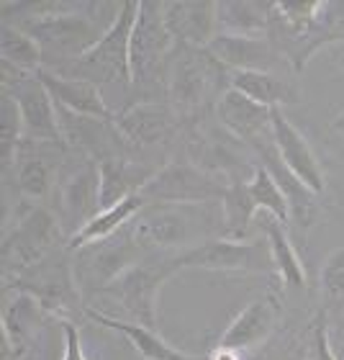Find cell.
<instances>
[{"instance_id": "6da1fadb", "label": "cell", "mask_w": 344, "mask_h": 360, "mask_svg": "<svg viewBox=\"0 0 344 360\" xmlns=\"http://www.w3.org/2000/svg\"><path fill=\"white\" fill-rule=\"evenodd\" d=\"M108 6L111 3H62V8L54 13L21 18L11 26L37 39L44 54V70H60L90 52L116 23L124 3H119V8L111 13H100Z\"/></svg>"}, {"instance_id": "7a4b0ae2", "label": "cell", "mask_w": 344, "mask_h": 360, "mask_svg": "<svg viewBox=\"0 0 344 360\" xmlns=\"http://www.w3.org/2000/svg\"><path fill=\"white\" fill-rule=\"evenodd\" d=\"M134 237L150 250H193L203 242L226 237L224 206L211 203H152L131 221ZM175 252V255H178Z\"/></svg>"}, {"instance_id": "3957f363", "label": "cell", "mask_w": 344, "mask_h": 360, "mask_svg": "<svg viewBox=\"0 0 344 360\" xmlns=\"http://www.w3.org/2000/svg\"><path fill=\"white\" fill-rule=\"evenodd\" d=\"M139 15V0H124L121 13L111 29L105 31L90 52H85L80 60L70 62L65 68L52 70L62 77L72 80H88V83L105 88V85H134L131 75V34Z\"/></svg>"}, {"instance_id": "277c9868", "label": "cell", "mask_w": 344, "mask_h": 360, "mask_svg": "<svg viewBox=\"0 0 344 360\" xmlns=\"http://www.w3.org/2000/svg\"><path fill=\"white\" fill-rule=\"evenodd\" d=\"M170 103L175 111H201L213 103L226 90H232V75L229 68L201 46L178 44L170 62Z\"/></svg>"}, {"instance_id": "5b68a950", "label": "cell", "mask_w": 344, "mask_h": 360, "mask_svg": "<svg viewBox=\"0 0 344 360\" xmlns=\"http://www.w3.org/2000/svg\"><path fill=\"white\" fill-rule=\"evenodd\" d=\"M175 39L165 23V11L159 0H139V15L131 34V75L134 85L152 88L167 83L170 62L175 54Z\"/></svg>"}, {"instance_id": "8992f818", "label": "cell", "mask_w": 344, "mask_h": 360, "mask_svg": "<svg viewBox=\"0 0 344 360\" xmlns=\"http://www.w3.org/2000/svg\"><path fill=\"white\" fill-rule=\"evenodd\" d=\"M270 41L285 60H291L293 70L300 72L308 60L329 41L344 39V3H322L319 13L303 23H288L275 13L270 18Z\"/></svg>"}, {"instance_id": "52a82bcc", "label": "cell", "mask_w": 344, "mask_h": 360, "mask_svg": "<svg viewBox=\"0 0 344 360\" xmlns=\"http://www.w3.org/2000/svg\"><path fill=\"white\" fill-rule=\"evenodd\" d=\"M77 260H72L75 281L83 293H100L108 285L126 273L131 265L142 263L144 257H150V250L134 237L131 224L124 226L119 234H113L108 240L88 245V248L75 250Z\"/></svg>"}, {"instance_id": "ba28073f", "label": "cell", "mask_w": 344, "mask_h": 360, "mask_svg": "<svg viewBox=\"0 0 344 360\" xmlns=\"http://www.w3.org/2000/svg\"><path fill=\"white\" fill-rule=\"evenodd\" d=\"M178 273L175 255L170 257H144L142 263L131 265L126 273H121L105 291L113 301L126 311L136 324L157 330V299L167 278Z\"/></svg>"}, {"instance_id": "9c48e42d", "label": "cell", "mask_w": 344, "mask_h": 360, "mask_svg": "<svg viewBox=\"0 0 344 360\" xmlns=\"http://www.w3.org/2000/svg\"><path fill=\"white\" fill-rule=\"evenodd\" d=\"M229 191V180L206 167L175 160L159 167L150 183L139 191L147 206L152 203H211L224 201Z\"/></svg>"}, {"instance_id": "30bf717a", "label": "cell", "mask_w": 344, "mask_h": 360, "mask_svg": "<svg viewBox=\"0 0 344 360\" xmlns=\"http://www.w3.org/2000/svg\"><path fill=\"white\" fill-rule=\"evenodd\" d=\"M3 90L11 93L21 108L23 139L37 144H65L57 119V103L37 75L18 72L3 62Z\"/></svg>"}, {"instance_id": "8fae6325", "label": "cell", "mask_w": 344, "mask_h": 360, "mask_svg": "<svg viewBox=\"0 0 344 360\" xmlns=\"http://www.w3.org/2000/svg\"><path fill=\"white\" fill-rule=\"evenodd\" d=\"M178 270L203 268V270H226V273H275V263L270 255L267 240L244 242V240H218L203 242L198 248L185 250L175 255Z\"/></svg>"}, {"instance_id": "7c38bea8", "label": "cell", "mask_w": 344, "mask_h": 360, "mask_svg": "<svg viewBox=\"0 0 344 360\" xmlns=\"http://www.w3.org/2000/svg\"><path fill=\"white\" fill-rule=\"evenodd\" d=\"M54 203H57L54 217L60 221L62 232L72 240L100 211V175H98L95 160L83 158L77 165L62 173Z\"/></svg>"}, {"instance_id": "4fadbf2b", "label": "cell", "mask_w": 344, "mask_h": 360, "mask_svg": "<svg viewBox=\"0 0 344 360\" xmlns=\"http://www.w3.org/2000/svg\"><path fill=\"white\" fill-rule=\"evenodd\" d=\"M62 234V226L54 214L46 209H34L15 221L11 234L3 240V270L11 276H21L23 270L44 260L54 250V242Z\"/></svg>"}, {"instance_id": "5bb4252c", "label": "cell", "mask_w": 344, "mask_h": 360, "mask_svg": "<svg viewBox=\"0 0 344 360\" xmlns=\"http://www.w3.org/2000/svg\"><path fill=\"white\" fill-rule=\"evenodd\" d=\"M13 281L15 288L34 296L49 311H72L75 314L80 307V293L83 291L75 281L72 260H65L57 252H49L44 260H39L37 265L23 270Z\"/></svg>"}, {"instance_id": "9a60e30c", "label": "cell", "mask_w": 344, "mask_h": 360, "mask_svg": "<svg viewBox=\"0 0 344 360\" xmlns=\"http://www.w3.org/2000/svg\"><path fill=\"white\" fill-rule=\"evenodd\" d=\"M252 147L257 152L260 165L267 170L270 178L275 180V186L280 188V193L285 195L288 209H291V221H296L300 226V232H306L308 226L314 224L316 214H319L316 193L283 162V158H280V152L275 147V139H272V131L265 134L262 139H257V142H252Z\"/></svg>"}, {"instance_id": "2e32d148", "label": "cell", "mask_w": 344, "mask_h": 360, "mask_svg": "<svg viewBox=\"0 0 344 360\" xmlns=\"http://www.w3.org/2000/svg\"><path fill=\"white\" fill-rule=\"evenodd\" d=\"M272 139H275V147L285 165L291 167L316 195L324 193L326 178H324L322 162L316 158V152L311 150L308 139L300 134V129L283 113V108H272Z\"/></svg>"}, {"instance_id": "e0dca14e", "label": "cell", "mask_w": 344, "mask_h": 360, "mask_svg": "<svg viewBox=\"0 0 344 360\" xmlns=\"http://www.w3.org/2000/svg\"><path fill=\"white\" fill-rule=\"evenodd\" d=\"M162 11L175 44L206 49L218 37V3L213 0H175L162 3Z\"/></svg>"}, {"instance_id": "ac0fdd59", "label": "cell", "mask_w": 344, "mask_h": 360, "mask_svg": "<svg viewBox=\"0 0 344 360\" xmlns=\"http://www.w3.org/2000/svg\"><path fill=\"white\" fill-rule=\"evenodd\" d=\"M116 127L128 147H152L165 142L178 127V111L167 103L142 101L116 113Z\"/></svg>"}, {"instance_id": "d6986e66", "label": "cell", "mask_w": 344, "mask_h": 360, "mask_svg": "<svg viewBox=\"0 0 344 360\" xmlns=\"http://www.w3.org/2000/svg\"><path fill=\"white\" fill-rule=\"evenodd\" d=\"M277 316H280V309H277L275 299L270 293L257 296L234 316L232 324L226 327L221 340H218V347H232L239 353H249L252 347L262 345L272 335Z\"/></svg>"}, {"instance_id": "ffe728a7", "label": "cell", "mask_w": 344, "mask_h": 360, "mask_svg": "<svg viewBox=\"0 0 344 360\" xmlns=\"http://www.w3.org/2000/svg\"><path fill=\"white\" fill-rule=\"evenodd\" d=\"M216 116L221 121V127L229 134L239 136L242 142H257L265 134L272 131V108L257 103L252 98H247L239 90H226L224 96L218 98L216 103Z\"/></svg>"}, {"instance_id": "44dd1931", "label": "cell", "mask_w": 344, "mask_h": 360, "mask_svg": "<svg viewBox=\"0 0 344 360\" xmlns=\"http://www.w3.org/2000/svg\"><path fill=\"white\" fill-rule=\"evenodd\" d=\"M37 77L49 90L54 103L60 108H67L80 116H93V119H108L116 121V113L108 108L100 88L88 80H72V77H62L52 70H39Z\"/></svg>"}, {"instance_id": "7402d4cb", "label": "cell", "mask_w": 344, "mask_h": 360, "mask_svg": "<svg viewBox=\"0 0 344 360\" xmlns=\"http://www.w3.org/2000/svg\"><path fill=\"white\" fill-rule=\"evenodd\" d=\"M206 49L232 72L239 70L270 72L277 54L270 37H229V34H218Z\"/></svg>"}, {"instance_id": "603a6c76", "label": "cell", "mask_w": 344, "mask_h": 360, "mask_svg": "<svg viewBox=\"0 0 344 360\" xmlns=\"http://www.w3.org/2000/svg\"><path fill=\"white\" fill-rule=\"evenodd\" d=\"M157 173L154 167L139 165L128 158H113L98 162V175H100V211L111 209L116 203L126 201L128 195H136L152 175Z\"/></svg>"}, {"instance_id": "cb8c5ba5", "label": "cell", "mask_w": 344, "mask_h": 360, "mask_svg": "<svg viewBox=\"0 0 344 360\" xmlns=\"http://www.w3.org/2000/svg\"><path fill=\"white\" fill-rule=\"evenodd\" d=\"M88 319H93L100 327H108V330L119 332L134 345V350H139L144 360H209V355H187L178 347H172L157 330L152 327H144V324L136 322H121V319H113V316L98 311V309H88L85 311Z\"/></svg>"}, {"instance_id": "d4e9b609", "label": "cell", "mask_w": 344, "mask_h": 360, "mask_svg": "<svg viewBox=\"0 0 344 360\" xmlns=\"http://www.w3.org/2000/svg\"><path fill=\"white\" fill-rule=\"evenodd\" d=\"M255 226L265 234V240L270 245V255L275 263V276H280L288 288H306V270L300 263L298 252L293 248L291 237L285 232V224L277 217L260 211L255 217Z\"/></svg>"}, {"instance_id": "484cf974", "label": "cell", "mask_w": 344, "mask_h": 360, "mask_svg": "<svg viewBox=\"0 0 344 360\" xmlns=\"http://www.w3.org/2000/svg\"><path fill=\"white\" fill-rule=\"evenodd\" d=\"M275 3L270 0H218V34L265 37Z\"/></svg>"}, {"instance_id": "4316f807", "label": "cell", "mask_w": 344, "mask_h": 360, "mask_svg": "<svg viewBox=\"0 0 344 360\" xmlns=\"http://www.w3.org/2000/svg\"><path fill=\"white\" fill-rule=\"evenodd\" d=\"M144 206H147V201L136 193V195H128L126 201L111 206V209L98 211L95 217L90 219L88 224L67 242V248L75 252V250H80V248H88V245H95V242H103V240H108V237H113V234H119L124 226H128L139 214H142Z\"/></svg>"}, {"instance_id": "83f0119b", "label": "cell", "mask_w": 344, "mask_h": 360, "mask_svg": "<svg viewBox=\"0 0 344 360\" xmlns=\"http://www.w3.org/2000/svg\"><path fill=\"white\" fill-rule=\"evenodd\" d=\"M232 88L244 93L257 103L267 105V108H283V105H293L300 101L298 90L293 88L288 80L272 75V72H262V70L232 72Z\"/></svg>"}, {"instance_id": "f1b7e54d", "label": "cell", "mask_w": 344, "mask_h": 360, "mask_svg": "<svg viewBox=\"0 0 344 360\" xmlns=\"http://www.w3.org/2000/svg\"><path fill=\"white\" fill-rule=\"evenodd\" d=\"M0 54L6 65L26 75H37L39 70H44V54L37 39H31L26 31L15 29L11 23H3L0 29Z\"/></svg>"}, {"instance_id": "f546056e", "label": "cell", "mask_w": 344, "mask_h": 360, "mask_svg": "<svg viewBox=\"0 0 344 360\" xmlns=\"http://www.w3.org/2000/svg\"><path fill=\"white\" fill-rule=\"evenodd\" d=\"M15 188L29 201H44L54 188L52 165L39 155H29V158L18 155L15 158Z\"/></svg>"}, {"instance_id": "4dcf8cb0", "label": "cell", "mask_w": 344, "mask_h": 360, "mask_svg": "<svg viewBox=\"0 0 344 360\" xmlns=\"http://www.w3.org/2000/svg\"><path fill=\"white\" fill-rule=\"evenodd\" d=\"M23 142V119L21 108L13 101L11 93L3 90L0 96V155H3V175L15 167V155Z\"/></svg>"}, {"instance_id": "1f68e13d", "label": "cell", "mask_w": 344, "mask_h": 360, "mask_svg": "<svg viewBox=\"0 0 344 360\" xmlns=\"http://www.w3.org/2000/svg\"><path fill=\"white\" fill-rule=\"evenodd\" d=\"M249 195L255 201L257 211H267L272 217H277L283 224H291V209H288V201L285 195L280 193V188L275 186V180L270 178V173L262 165L255 167V173L249 175L247 180Z\"/></svg>"}, {"instance_id": "d6a6232c", "label": "cell", "mask_w": 344, "mask_h": 360, "mask_svg": "<svg viewBox=\"0 0 344 360\" xmlns=\"http://www.w3.org/2000/svg\"><path fill=\"white\" fill-rule=\"evenodd\" d=\"M319 285L326 307L342 309L344 307V248L331 250L319 273Z\"/></svg>"}, {"instance_id": "836d02e7", "label": "cell", "mask_w": 344, "mask_h": 360, "mask_svg": "<svg viewBox=\"0 0 344 360\" xmlns=\"http://www.w3.org/2000/svg\"><path fill=\"white\" fill-rule=\"evenodd\" d=\"M308 360H339L337 353L331 350L329 342V324H326V311L314 319L311 338H308Z\"/></svg>"}, {"instance_id": "e575fe53", "label": "cell", "mask_w": 344, "mask_h": 360, "mask_svg": "<svg viewBox=\"0 0 344 360\" xmlns=\"http://www.w3.org/2000/svg\"><path fill=\"white\" fill-rule=\"evenodd\" d=\"M62 335H65V353H62V360H88L83 350V340H80V330L75 327V322L65 319V322H62Z\"/></svg>"}, {"instance_id": "d590c367", "label": "cell", "mask_w": 344, "mask_h": 360, "mask_svg": "<svg viewBox=\"0 0 344 360\" xmlns=\"http://www.w3.org/2000/svg\"><path fill=\"white\" fill-rule=\"evenodd\" d=\"M209 360H247V353H239V350H232V347H218L209 355Z\"/></svg>"}, {"instance_id": "8d00e7d4", "label": "cell", "mask_w": 344, "mask_h": 360, "mask_svg": "<svg viewBox=\"0 0 344 360\" xmlns=\"http://www.w3.org/2000/svg\"><path fill=\"white\" fill-rule=\"evenodd\" d=\"M334 129H337L339 134L344 136V113H342V116H339V121H337V124H334Z\"/></svg>"}, {"instance_id": "74e56055", "label": "cell", "mask_w": 344, "mask_h": 360, "mask_svg": "<svg viewBox=\"0 0 344 360\" xmlns=\"http://www.w3.org/2000/svg\"><path fill=\"white\" fill-rule=\"evenodd\" d=\"M342 340H344V335H342Z\"/></svg>"}, {"instance_id": "f35d334b", "label": "cell", "mask_w": 344, "mask_h": 360, "mask_svg": "<svg viewBox=\"0 0 344 360\" xmlns=\"http://www.w3.org/2000/svg\"><path fill=\"white\" fill-rule=\"evenodd\" d=\"M342 65H344V62H342Z\"/></svg>"}]
</instances>
